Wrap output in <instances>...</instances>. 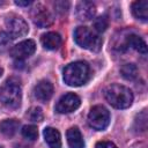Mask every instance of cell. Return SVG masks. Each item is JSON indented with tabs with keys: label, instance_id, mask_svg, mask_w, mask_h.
Returning a JSON list of instances; mask_svg holds the SVG:
<instances>
[{
	"label": "cell",
	"instance_id": "obj_5",
	"mask_svg": "<svg viewBox=\"0 0 148 148\" xmlns=\"http://www.w3.org/2000/svg\"><path fill=\"white\" fill-rule=\"evenodd\" d=\"M89 125L96 131H104L110 124V112L103 105H95L88 114Z\"/></svg>",
	"mask_w": 148,
	"mask_h": 148
},
{
	"label": "cell",
	"instance_id": "obj_17",
	"mask_svg": "<svg viewBox=\"0 0 148 148\" xmlns=\"http://www.w3.org/2000/svg\"><path fill=\"white\" fill-rule=\"evenodd\" d=\"M18 127L20 121L16 119H6L0 123V132L7 138H12L17 132Z\"/></svg>",
	"mask_w": 148,
	"mask_h": 148
},
{
	"label": "cell",
	"instance_id": "obj_2",
	"mask_svg": "<svg viewBox=\"0 0 148 148\" xmlns=\"http://www.w3.org/2000/svg\"><path fill=\"white\" fill-rule=\"evenodd\" d=\"M90 67L86 61H75L64 68V81L71 87H80L88 82Z\"/></svg>",
	"mask_w": 148,
	"mask_h": 148
},
{
	"label": "cell",
	"instance_id": "obj_24",
	"mask_svg": "<svg viewBox=\"0 0 148 148\" xmlns=\"http://www.w3.org/2000/svg\"><path fill=\"white\" fill-rule=\"evenodd\" d=\"M95 148H117V146L111 141H99L96 143Z\"/></svg>",
	"mask_w": 148,
	"mask_h": 148
},
{
	"label": "cell",
	"instance_id": "obj_4",
	"mask_svg": "<svg viewBox=\"0 0 148 148\" xmlns=\"http://www.w3.org/2000/svg\"><path fill=\"white\" fill-rule=\"evenodd\" d=\"M74 40L76 42L77 45L81 47L92 51V52H98L102 49V38L94 31H91L87 27H77L74 31Z\"/></svg>",
	"mask_w": 148,
	"mask_h": 148
},
{
	"label": "cell",
	"instance_id": "obj_28",
	"mask_svg": "<svg viewBox=\"0 0 148 148\" xmlns=\"http://www.w3.org/2000/svg\"><path fill=\"white\" fill-rule=\"evenodd\" d=\"M3 3H5L3 1H0V6H1V5H3Z\"/></svg>",
	"mask_w": 148,
	"mask_h": 148
},
{
	"label": "cell",
	"instance_id": "obj_12",
	"mask_svg": "<svg viewBox=\"0 0 148 148\" xmlns=\"http://www.w3.org/2000/svg\"><path fill=\"white\" fill-rule=\"evenodd\" d=\"M44 140L50 148H61V135L53 127H45L43 131Z\"/></svg>",
	"mask_w": 148,
	"mask_h": 148
},
{
	"label": "cell",
	"instance_id": "obj_11",
	"mask_svg": "<svg viewBox=\"0 0 148 148\" xmlns=\"http://www.w3.org/2000/svg\"><path fill=\"white\" fill-rule=\"evenodd\" d=\"M76 17L80 21H89L96 14V7L90 1H80L75 8Z\"/></svg>",
	"mask_w": 148,
	"mask_h": 148
},
{
	"label": "cell",
	"instance_id": "obj_6",
	"mask_svg": "<svg viewBox=\"0 0 148 148\" xmlns=\"http://www.w3.org/2000/svg\"><path fill=\"white\" fill-rule=\"evenodd\" d=\"M5 27H6V32L12 37V39H15L17 37H23L29 31L28 23L24 21V18L15 14H10L6 17Z\"/></svg>",
	"mask_w": 148,
	"mask_h": 148
},
{
	"label": "cell",
	"instance_id": "obj_27",
	"mask_svg": "<svg viewBox=\"0 0 148 148\" xmlns=\"http://www.w3.org/2000/svg\"><path fill=\"white\" fill-rule=\"evenodd\" d=\"M2 73H3V71H2V68H0V77H1V75H2Z\"/></svg>",
	"mask_w": 148,
	"mask_h": 148
},
{
	"label": "cell",
	"instance_id": "obj_9",
	"mask_svg": "<svg viewBox=\"0 0 148 148\" xmlns=\"http://www.w3.org/2000/svg\"><path fill=\"white\" fill-rule=\"evenodd\" d=\"M36 51V43L32 39H25L14 45L10 50V56L16 61H22L31 57Z\"/></svg>",
	"mask_w": 148,
	"mask_h": 148
},
{
	"label": "cell",
	"instance_id": "obj_29",
	"mask_svg": "<svg viewBox=\"0 0 148 148\" xmlns=\"http://www.w3.org/2000/svg\"><path fill=\"white\" fill-rule=\"evenodd\" d=\"M0 148H3V147H2V146H0Z\"/></svg>",
	"mask_w": 148,
	"mask_h": 148
},
{
	"label": "cell",
	"instance_id": "obj_8",
	"mask_svg": "<svg viewBox=\"0 0 148 148\" xmlns=\"http://www.w3.org/2000/svg\"><path fill=\"white\" fill-rule=\"evenodd\" d=\"M81 104L80 97L74 92H67L62 95L56 104V111L58 113H71L75 111Z\"/></svg>",
	"mask_w": 148,
	"mask_h": 148
},
{
	"label": "cell",
	"instance_id": "obj_18",
	"mask_svg": "<svg viewBox=\"0 0 148 148\" xmlns=\"http://www.w3.org/2000/svg\"><path fill=\"white\" fill-rule=\"evenodd\" d=\"M138 67L134 64H125L120 68V74L126 80H134L138 77Z\"/></svg>",
	"mask_w": 148,
	"mask_h": 148
},
{
	"label": "cell",
	"instance_id": "obj_21",
	"mask_svg": "<svg viewBox=\"0 0 148 148\" xmlns=\"http://www.w3.org/2000/svg\"><path fill=\"white\" fill-rule=\"evenodd\" d=\"M22 135L30 141H35L38 138V130L34 125H25L22 127Z\"/></svg>",
	"mask_w": 148,
	"mask_h": 148
},
{
	"label": "cell",
	"instance_id": "obj_13",
	"mask_svg": "<svg viewBox=\"0 0 148 148\" xmlns=\"http://www.w3.org/2000/svg\"><path fill=\"white\" fill-rule=\"evenodd\" d=\"M66 136H67V142L69 148H84L83 136L76 126L68 128Z\"/></svg>",
	"mask_w": 148,
	"mask_h": 148
},
{
	"label": "cell",
	"instance_id": "obj_19",
	"mask_svg": "<svg viewBox=\"0 0 148 148\" xmlns=\"http://www.w3.org/2000/svg\"><path fill=\"white\" fill-rule=\"evenodd\" d=\"M92 25H94V29L97 32H104L108 29V27H109V18H108V16L104 14V15H101V16L96 17L94 20Z\"/></svg>",
	"mask_w": 148,
	"mask_h": 148
},
{
	"label": "cell",
	"instance_id": "obj_16",
	"mask_svg": "<svg viewBox=\"0 0 148 148\" xmlns=\"http://www.w3.org/2000/svg\"><path fill=\"white\" fill-rule=\"evenodd\" d=\"M132 13L133 15L143 22L148 20V1L147 0H139L132 3Z\"/></svg>",
	"mask_w": 148,
	"mask_h": 148
},
{
	"label": "cell",
	"instance_id": "obj_23",
	"mask_svg": "<svg viewBox=\"0 0 148 148\" xmlns=\"http://www.w3.org/2000/svg\"><path fill=\"white\" fill-rule=\"evenodd\" d=\"M54 8H56V12H58L60 14H65L69 9V2H67V1H58V2L54 3Z\"/></svg>",
	"mask_w": 148,
	"mask_h": 148
},
{
	"label": "cell",
	"instance_id": "obj_25",
	"mask_svg": "<svg viewBox=\"0 0 148 148\" xmlns=\"http://www.w3.org/2000/svg\"><path fill=\"white\" fill-rule=\"evenodd\" d=\"M32 3V1H15V5H17V6H22V7H28V6H30Z\"/></svg>",
	"mask_w": 148,
	"mask_h": 148
},
{
	"label": "cell",
	"instance_id": "obj_26",
	"mask_svg": "<svg viewBox=\"0 0 148 148\" xmlns=\"http://www.w3.org/2000/svg\"><path fill=\"white\" fill-rule=\"evenodd\" d=\"M15 148H31L30 146H28V145H23V143H17V145H15Z\"/></svg>",
	"mask_w": 148,
	"mask_h": 148
},
{
	"label": "cell",
	"instance_id": "obj_14",
	"mask_svg": "<svg viewBox=\"0 0 148 148\" xmlns=\"http://www.w3.org/2000/svg\"><path fill=\"white\" fill-rule=\"evenodd\" d=\"M40 42L43 46L47 50H57L61 45V36L58 32H46L43 34L40 37Z\"/></svg>",
	"mask_w": 148,
	"mask_h": 148
},
{
	"label": "cell",
	"instance_id": "obj_22",
	"mask_svg": "<svg viewBox=\"0 0 148 148\" xmlns=\"http://www.w3.org/2000/svg\"><path fill=\"white\" fill-rule=\"evenodd\" d=\"M12 45V37L5 32L1 31L0 32V52H6L7 50H9Z\"/></svg>",
	"mask_w": 148,
	"mask_h": 148
},
{
	"label": "cell",
	"instance_id": "obj_7",
	"mask_svg": "<svg viewBox=\"0 0 148 148\" xmlns=\"http://www.w3.org/2000/svg\"><path fill=\"white\" fill-rule=\"evenodd\" d=\"M30 15H31L34 23L39 28H46V27L51 25L54 20L51 12L42 3L35 5L34 8L31 9Z\"/></svg>",
	"mask_w": 148,
	"mask_h": 148
},
{
	"label": "cell",
	"instance_id": "obj_15",
	"mask_svg": "<svg viewBox=\"0 0 148 148\" xmlns=\"http://www.w3.org/2000/svg\"><path fill=\"white\" fill-rule=\"evenodd\" d=\"M124 45H125V47H132V49H134L139 53H142V54H146L147 53V44L138 35L131 34V35L126 36V39H125V44Z\"/></svg>",
	"mask_w": 148,
	"mask_h": 148
},
{
	"label": "cell",
	"instance_id": "obj_1",
	"mask_svg": "<svg viewBox=\"0 0 148 148\" xmlns=\"http://www.w3.org/2000/svg\"><path fill=\"white\" fill-rule=\"evenodd\" d=\"M104 97L108 103L116 109H127L132 105L133 92L130 88L121 84H110L104 90Z\"/></svg>",
	"mask_w": 148,
	"mask_h": 148
},
{
	"label": "cell",
	"instance_id": "obj_20",
	"mask_svg": "<svg viewBox=\"0 0 148 148\" xmlns=\"http://www.w3.org/2000/svg\"><path fill=\"white\" fill-rule=\"evenodd\" d=\"M27 117H28V119H29L30 121H32V123H39V121L43 120L44 114H43V111H42L40 108H38V106H32V108H30V109L28 110Z\"/></svg>",
	"mask_w": 148,
	"mask_h": 148
},
{
	"label": "cell",
	"instance_id": "obj_10",
	"mask_svg": "<svg viewBox=\"0 0 148 148\" xmlns=\"http://www.w3.org/2000/svg\"><path fill=\"white\" fill-rule=\"evenodd\" d=\"M53 95V86L50 81L42 80L34 87V96L39 102L46 103Z\"/></svg>",
	"mask_w": 148,
	"mask_h": 148
},
{
	"label": "cell",
	"instance_id": "obj_3",
	"mask_svg": "<svg viewBox=\"0 0 148 148\" xmlns=\"http://www.w3.org/2000/svg\"><path fill=\"white\" fill-rule=\"evenodd\" d=\"M0 102L8 109H17L22 102V89L18 82L12 79L6 81V83L0 89Z\"/></svg>",
	"mask_w": 148,
	"mask_h": 148
}]
</instances>
